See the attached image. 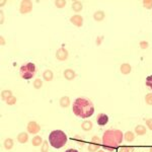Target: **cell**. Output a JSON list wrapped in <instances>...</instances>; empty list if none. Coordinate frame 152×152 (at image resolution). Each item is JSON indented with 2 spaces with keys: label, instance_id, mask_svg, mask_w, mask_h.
Masks as SVG:
<instances>
[{
  "label": "cell",
  "instance_id": "6da1fadb",
  "mask_svg": "<svg viewBox=\"0 0 152 152\" xmlns=\"http://www.w3.org/2000/svg\"><path fill=\"white\" fill-rule=\"evenodd\" d=\"M102 143L104 149L109 151H113L120 146V144L124 140V134L121 130L109 129L104 133L102 136Z\"/></svg>",
  "mask_w": 152,
  "mask_h": 152
},
{
  "label": "cell",
  "instance_id": "7a4b0ae2",
  "mask_svg": "<svg viewBox=\"0 0 152 152\" xmlns=\"http://www.w3.org/2000/svg\"><path fill=\"white\" fill-rule=\"evenodd\" d=\"M72 110L75 116L82 118V119L90 118L94 114V104L89 99H84V97H78V99H76L74 100V102H73Z\"/></svg>",
  "mask_w": 152,
  "mask_h": 152
},
{
  "label": "cell",
  "instance_id": "3957f363",
  "mask_svg": "<svg viewBox=\"0 0 152 152\" xmlns=\"http://www.w3.org/2000/svg\"><path fill=\"white\" fill-rule=\"evenodd\" d=\"M66 142H67V136L62 130H55L49 135V143L56 149H60L65 146Z\"/></svg>",
  "mask_w": 152,
  "mask_h": 152
},
{
  "label": "cell",
  "instance_id": "277c9868",
  "mask_svg": "<svg viewBox=\"0 0 152 152\" xmlns=\"http://www.w3.org/2000/svg\"><path fill=\"white\" fill-rule=\"evenodd\" d=\"M20 76L23 77V79L28 80L31 78L34 77L36 73V65L31 62H28L26 64L23 65L20 67Z\"/></svg>",
  "mask_w": 152,
  "mask_h": 152
},
{
  "label": "cell",
  "instance_id": "5b68a950",
  "mask_svg": "<svg viewBox=\"0 0 152 152\" xmlns=\"http://www.w3.org/2000/svg\"><path fill=\"white\" fill-rule=\"evenodd\" d=\"M33 10V3L28 0H24V1L20 2V7H19V11L21 14H26L29 13Z\"/></svg>",
  "mask_w": 152,
  "mask_h": 152
},
{
  "label": "cell",
  "instance_id": "8992f818",
  "mask_svg": "<svg viewBox=\"0 0 152 152\" xmlns=\"http://www.w3.org/2000/svg\"><path fill=\"white\" fill-rule=\"evenodd\" d=\"M26 130H28V132L29 134H38L39 132L41 131V127L37 122L31 121V122H28Z\"/></svg>",
  "mask_w": 152,
  "mask_h": 152
},
{
  "label": "cell",
  "instance_id": "52a82bcc",
  "mask_svg": "<svg viewBox=\"0 0 152 152\" xmlns=\"http://www.w3.org/2000/svg\"><path fill=\"white\" fill-rule=\"evenodd\" d=\"M96 123L97 125H99V126L104 127L105 126L107 123H109V117H107V115L104 114V113H100L96 116Z\"/></svg>",
  "mask_w": 152,
  "mask_h": 152
},
{
  "label": "cell",
  "instance_id": "ba28073f",
  "mask_svg": "<svg viewBox=\"0 0 152 152\" xmlns=\"http://www.w3.org/2000/svg\"><path fill=\"white\" fill-rule=\"evenodd\" d=\"M56 58L58 59L59 61H65L66 59L68 58V52L65 48H60L59 50L56 52Z\"/></svg>",
  "mask_w": 152,
  "mask_h": 152
},
{
  "label": "cell",
  "instance_id": "9c48e42d",
  "mask_svg": "<svg viewBox=\"0 0 152 152\" xmlns=\"http://www.w3.org/2000/svg\"><path fill=\"white\" fill-rule=\"evenodd\" d=\"M70 21L74 24L75 26H78V28H81L83 26V18L79 14H74L73 16H71Z\"/></svg>",
  "mask_w": 152,
  "mask_h": 152
},
{
  "label": "cell",
  "instance_id": "30bf717a",
  "mask_svg": "<svg viewBox=\"0 0 152 152\" xmlns=\"http://www.w3.org/2000/svg\"><path fill=\"white\" fill-rule=\"evenodd\" d=\"M131 70H132V67L129 63H123V64L120 66V71H121V73L124 75L130 74V73H131Z\"/></svg>",
  "mask_w": 152,
  "mask_h": 152
},
{
  "label": "cell",
  "instance_id": "8fae6325",
  "mask_svg": "<svg viewBox=\"0 0 152 152\" xmlns=\"http://www.w3.org/2000/svg\"><path fill=\"white\" fill-rule=\"evenodd\" d=\"M75 71L72 70V69H66L64 71V77L66 78L67 80H73L75 78Z\"/></svg>",
  "mask_w": 152,
  "mask_h": 152
},
{
  "label": "cell",
  "instance_id": "7c38bea8",
  "mask_svg": "<svg viewBox=\"0 0 152 152\" xmlns=\"http://www.w3.org/2000/svg\"><path fill=\"white\" fill-rule=\"evenodd\" d=\"M18 141L19 142V143H21V144L26 143V142L28 141V133H26V132H21V133H19L18 136Z\"/></svg>",
  "mask_w": 152,
  "mask_h": 152
},
{
  "label": "cell",
  "instance_id": "4fadbf2b",
  "mask_svg": "<svg viewBox=\"0 0 152 152\" xmlns=\"http://www.w3.org/2000/svg\"><path fill=\"white\" fill-rule=\"evenodd\" d=\"M105 18V13L102 10H97L96 12H94V18L96 21H102Z\"/></svg>",
  "mask_w": 152,
  "mask_h": 152
},
{
  "label": "cell",
  "instance_id": "5bb4252c",
  "mask_svg": "<svg viewBox=\"0 0 152 152\" xmlns=\"http://www.w3.org/2000/svg\"><path fill=\"white\" fill-rule=\"evenodd\" d=\"M135 133L138 136H143V135L146 134V127H144L143 125H138L135 128Z\"/></svg>",
  "mask_w": 152,
  "mask_h": 152
},
{
  "label": "cell",
  "instance_id": "9a60e30c",
  "mask_svg": "<svg viewBox=\"0 0 152 152\" xmlns=\"http://www.w3.org/2000/svg\"><path fill=\"white\" fill-rule=\"evenodd\" d=\"M92 127H94V125H92L91 121H84L81 124V128L83 131H90L92 129Z\"/></svg>",
  "mask_w": 152,
  "mask_h": 152
},
{
  "label": "cell",
  "instance_id": "2e32d148",
  "mask_svg": "<svg viewBox=\"0 0 152 152\" xmlns=\"http://www.w3.org/2000/svg\"><path fill=\"white\" fill-rule=\"evenodd\" d=\"M43 77H44V79H45L46 81H51V80H53L54 74H53V72L51 70H46L45 72L43 73Z\"/></svg>",
  "mask_w": 152,
  "mask_h": 152
},
{
  "label": "cell",
  "instance_id": "e0dca14e",
  "mask_svg": "<svg viewBox=\"0 0 152 152\" xmlns=\"http://www.w3.org/2000/svg\"><path fill=\"white\" fill-rule=\"evenodd\" d=\"M31 144H33L35 147H38V146H41L43 144V139H42L41 136H35L31 140Z\"/></svg>",
  "mask_w": 152,
  "mask_h": 152
},
{
  "label": "cell",
  "instance_id": "ac0fdd59",
  "mask_svg": "<svg viewBox=\"0 0 152 152\" xmlns=\"http://www.w3.org/2000/svg\"><path fill=\"white\" fill-rule=\"evenodd\" d=\"M82 3L80 1H74L72 3V9L75 12H80L82 10Z\"/></svg>",
  "mask_w": 152,
  "mask_h": 152
},
{
  "label": "cell",
  "instance_id": "d6986e66",
  "mask_svg": "<svg viewBox=\"0 0 152 152\" xmlns=\"http://www.w3.org/2000/svg\"><path fill=\"white\" fill-rule=\"evenodd\" d=\"M60 105L62 107H67L70 105V99L68 96H63L60 99Z\"/></svg>",
  "mask_w": 152,
  "mask_h": 152
},
{
  "label": "cell",
  "instance_id": "ffe728a7",
  "mask_svg": "<svg viewBox=\"0 0 152 152\" xmlns=\"http://www.w3.org/2000/svg\"><path fill=\"white\" fill-rule=\"evenodd\" d=\"M124 139L127 142H133L135 140V134L131 131L126 132V134L124 135Z\"/></svg>",
  "mask_w": 152,
  "mask_h": 152
},
{
  "label": "cell",
  "instance_id": "44dd1931",
  "mask_svg": "<svg viewBox=\"0 0 152 152\" xmlns=\"http://www.w3.org/2000/svg\"><path fill=\"white\" fill-rule=\"evenodd\" d=\"M99 148H100V145L99 144H94V143H91V144H89L87 147V150L89 151V152H97L99 150Z\"/></svg>",
  "mask_w": 152,
  "mask_h": 152
},
{
  "label": "cell",
  "instance_id": "7402d4cb",
  "mask_svg": "<svg viewBox=\"0 0 152 152\" xmlns=\"http://www.w3.org/2000/svg\"><path fill=\"white\" fill-rule=\"evenodd\" d=\"M13 145H14V143L11 138H7L6 140L4 141V147H5V149H7V150H10L12 147H13Z\"/></svg>",
  "mask_w": 152,
  "mask_h": 152
},
{
  "label": "cell",
  "instance_id": "603a6c76",
  "mask_svg": "<svg viewBox=\"0 0 152 152\" xmlns=\"http://www.w3.org/2000/svg\"><path fill=\"white\" fill-rule=\"evenodd\" d=\"M10 96H12V92L10 91V90H3V91H2L1 97H2V99H3V100H5V102H6V99H9Z\"/></svg>",
  "mask_w": 152,
  "mask_h": 152
},
{
  "label": "cell",
  "instance_id": "cb8c5ba5",
  "mask_svg": "<svg viewBox=\"0 0 152 152\" xmlns=\"http://www.w3.org/2000/svg\"><path fill=\"white\" fill-rule=\"evenodd\" d=\"M42 86H43V81H42V79H40V78H38V79H36L34 81V87L36 89H40Z\"/></svg>",
  "mask_w": 152,
  "mask_h": 152
},
{
  "label": "cell",
  "instance_id": "d4e9b609",
  "mask_svg": "<svg viewBox=\"0 0 152 152\" xmlns=\"http://www.w3.org/2000/svg\"><path fill=\"white\" fill-rule=\"evenodd\" d=\"M142 4L146 9H152V0H144Z\"/></svg>",
  "mask_w": 152,
  "mask_h": 152
},
{
  "label": "cell",
  "instance_id": "484cf974",
  "mask_svg": "<svg viewBox=\"0 0 152 152\" xmlns=\"http://www.w3.org/2000/svg\"><path fill=\"white\" fill-rule=\"evenodd\" d=\"M49 142H47V140L44 141L43 144H42V147H41V152H48L49 150Z\"/></svg>",
  "mask_w": 152,
  "mask_h": 152
},
{
  "label": "cell",
  "instance_id": "4316f807",
  "mask_svg": "<svg viewBox=\"0 0 152 152\" xmlns=\"http://www.w3.org/2000/svg\"><path fill=\"white\" fill-rule=\"evenodd\" d=\"M145 84H146V86L148 88L152 89V75H149V76H147V77H146Z\"/></svg>",
  "mask_w": 152,
  "mask_h": 152
},
{
  "label": "cell",
  "instance_id": "83f0119b",
  "mask_svg": "<svg viewBox=\"0 0 152 152\" xmlns=\"http://www.w3.org/2000/svg\"><path fill=\"white\" fill-rule=\"evenodd\" d=\"M55 5L58 7V8H63L66 5V1L65 0H57L55 1Z\"/></svg>",
  "mask_w": 152,
  "mask_h": 152
},
{
  "label": "cell",
  "instance_id": "f1b7e54d",
  "mask_svg": "<svg viewBox=\"0 0 152 152\" xmlns=\"http://www.w3.org/2000/svg\"><path fill=\"white\" fill-rule=\"evenodd\" d=\"M145 102L147 104L152 105V92H149L145 95Z\"/></svg>",
  "mask_w": 152,
  "mask_h": 152
},
{
  "label": "cell",
  "instance_id": "f546056e",
  "mask_svg": "<svg viewBox=\"0 0 152 152\" xmlns=\"http://www.w3.org/2000/svg\"><path fill=\"white\" fill-rule=\"evenodd\" d=\"M16 102V99H15V96H10L9 99H6V104H9V105H12V104H14Z\"/></svg>",
  "mask_w": 152,
  "mask_h": 152
},
{
  "label": "cell",
  "instance_id": "4dcf8cb0",
  "mask_svg": "<svg viewBox=\"0 0 152 152\" xmlns=\"http://www.w3.org/2000/svg\"><path fill=\"white\" fill-rule=\"evenodd\" d=\"M139 45H140V48H141V49H147V48L149 47L148 42H146V41H141Z\"/></svg>",
  "mask_w": 152,
  "mask_h": 152
},
{
  "label": "cell",
  "instance_id": "1f68e13d",
  "mask_svg": "<svg viewBox=\"0 0 152 152\" xmlns=\"http://www.w3.org/2000/svg\"><path fill=\"white\" fill-rule=\"evenodd\" d=\"M102 140H100L97 136H94V137H92V139H91V143H94V144H100V142H102Z\"/></svg>",
  "mask_w": 152,
  "mask_h": 152
},
{
  "label": "cell",
  "instance_id": "d6a6232c",
  "mask_svg": "<svg viewBox=\"0 0 152 152\" xmlns=\"http://www.w3.org/2000/svg\"><path fill=\"white\" fill-rule=\"evenodd\" d=\"M146 127L152 131V119H147L146 120Z\"/></svg>",
  "mask_w": 152,
  "mask_h": 152
},
{
  "label": "cell",
  "instance_id": "836d02e7",
  "mask_svg": "<svg viewBox=\"0 0 152 152\" xmlns=\"http://www.w3.org/2000/svg\"><path fill=\"white\" fill-rule=\"evenodd\" d=\"M131 150V148H127V147H123V148H121L118 152H128Z\"/></svg>",
  "mask_w": 152,
  "mask_h": 152
},
{
  "label": "cell",
  "instance_id": "e575fe53",
  "mask_svg": "<svg viewBox=\"0 0 152 152\" xmlns=\"http://www.w3.org/2000/svg\"><path fill=\"white\" fill-rule=\"evenodd\" d=\"M65 152H78V150H76V149H73V148H70V149H67Z\"/></svg>",
  "mask_w": 152,
  "mask_h": 152
},
{
  "label": "cell",
  "instance_id": "d590c367",
  "mask_svg": "<svg viewBox=\"0 0 152 152\" xmlns=\"http://www.w3.org/2000/svg\"><path fill=\"white\" fill-rule=\"evenodd\" d=\"M97 152H105V151H104V150H100V149H99V150L97 151Z\"/></svg>",
  "mask_w": 152,
  "mask_h": 152
},
{
  "label": "cell",
  "instance_id": "8d00e7d4",
  "mask_svg": "<svg viewBox=\"0 0 152 152\" xmlns=\"http://www.w3.org/2000/svg\"><path fill=\"white\" fill-rule=\"evenodd\" d=\"M149 152H152V147H151L150 149H149Z\"/></svg>",
  "mask_w": 152,
  "mask_h": 152
}]
</instances>
